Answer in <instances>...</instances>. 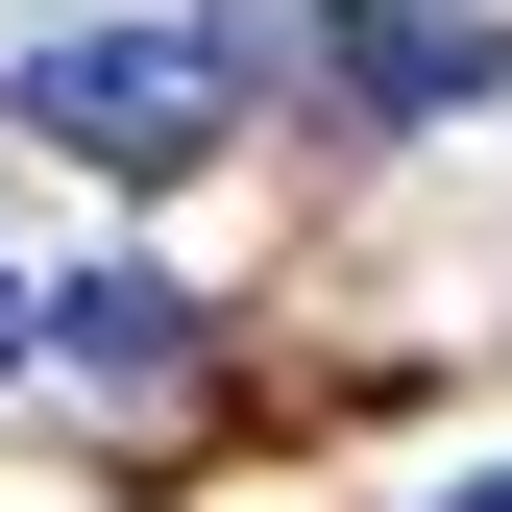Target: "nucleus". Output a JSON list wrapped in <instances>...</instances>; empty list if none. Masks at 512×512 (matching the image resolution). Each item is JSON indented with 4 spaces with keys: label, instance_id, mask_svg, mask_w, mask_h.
Returning a JSON list of instances; mask_svg holds the SVG:
<instances>
[{
    "label": "nucleus",
    "instance_id": "nucleus-2",
    "mask_svg": "<svg viewBox=\"0 0 512 512\" xmlns=\"http://www.w3.org/2000/svg\"><path fill=\"white\" fill-rule=\"evenodd\" d=\"M342 98H366V122L512 98V25H488V0H342Z\"/></svg>",
    "mask_w": 512,
    "mask_h": 512
},
{
    "label": "nucleus",
    "instance_id": "nucleus-1",
    "mask_svg": "<svg viewBox=\"0 0 512 512\" xmlns=\"http://www.w3.org/2000/svg\"><path fill=\"white\" fill-rule=\"evenodd\" d=\"M25 122H49L74 171H196L220 122H244V49H220V25H49V49H25Z\"/></svg>",
    "mask_w": 512,
    "mask_h": 512
},
{
    "label": "nucleus",
    "instance_id": "nucleus-3",
    "mask_svg": "<svg viewBox=\"0 0 512 512\" xmlns=\"http://www.w3.org/2000/svg\"><path fill=\"white\" fill-rule=\"evenodd\" d=\"M49 342L122 366V391H171V366H196V317H171V269H74V293H49Z\"/></svg>",
    "mask_w": 512,
    "mask_h": 512
},
{
    "label": "nucleus",
    "instance_id": "nucleus-5",
    "mask_svg": "<svg viewBox=\"0 0 512 512\" xmlns=\"http://www.w3.org/2000/svg\"><path fill=\"white\" fill-rule=\"evenodd\" d=\"M439 512H512V464H488V488H439Z\"/></svg>",
    "mask_w": 512,
    "mask_h": 512
},
{
    "label": "nucleus",
    "instance_id": "nucleus-4",
    "mask_svg": "<svg viewBox=\"0 0 512 512\" xmlns=\"http://www.w3.org/2000/svg\"><path fill=\"white\" fill-rule=\"evenodd\" d=\"M25 342H49V293H25V269H0V366H25Z\"/></svg>",
    "mask_w": 512,
    "mask_h": 512
}]
</instances>
